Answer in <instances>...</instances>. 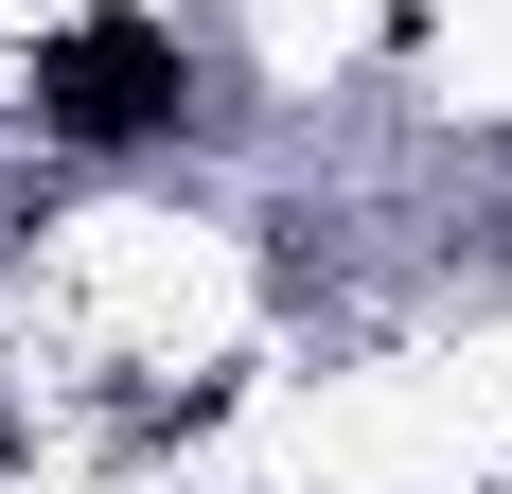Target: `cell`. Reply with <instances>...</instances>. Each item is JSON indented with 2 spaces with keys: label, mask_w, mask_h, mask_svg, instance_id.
<instances>
[{
  "label": "cell",
  "mask_w": 512,
  "mask_h": 494,
  "mask_svg": "<svg viewBox=\"0 0 512 494\" xmlns=\"http://www.w3.org/2000/svg\"><path fill=\"white\" fill-rule=\"evenodd\" d=\"M177 106H195V53L159 36V18H71V36L36 53V124L53 142H159V124H177Z\"/></svg>",
  "instance_id": "obj_1"
}]
</instances>
